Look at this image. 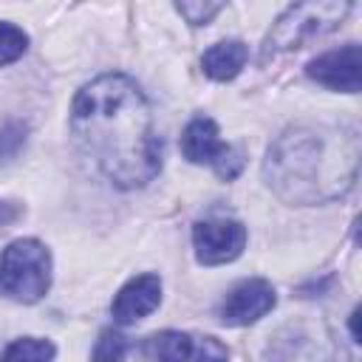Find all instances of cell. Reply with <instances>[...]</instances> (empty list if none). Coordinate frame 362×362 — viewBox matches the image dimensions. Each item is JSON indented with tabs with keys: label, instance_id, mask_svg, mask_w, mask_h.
<instances>
[{
	"label": "cell",
	"instance_id": "obj_8",
	"mask_svg": "<svg viewBox=\"0 0 362 362\" xmlns=\"http://www.w3.org/2000/svg\"><path fill=\"white\" fill-rule=\"evenodd\" d=\"M277 297L269 280L263 277H252L238 283L226 300L221 303V322L223 325H252L260 317H266L274 308Z\"/></svg>",
	"mask_w": 362,
	"mask_h": 362
},
{
	"label": "cell",
	"instance_id": "obj_1",
	"mask_svg": "<svg viewBox=\"0 0 362 362\" xmlns=\"http://www.w3.org/2000/svg\"><path fill=\"white\" fill-rule=\"evenodd\" d=\"M71 130L96 170L119 189L147 187L161 170L150 102L124 74H102L76 93Z\"/></svg>",
	"mask_w": 362,
	"mask_h": 362
},
{
	"label": "cell",
	"instance_id": "obj_4",
	"mask_svg": "<svg viewBox=\"0 0 362 362\" xmlns=\"http://www.w3.org/2000/svg\"><path fill=\"white\" fill-rule=\"evenodd\" d=\"M51 286V255L34 238H20L6 246L0 257V291L20 300L37 303Z\"/></svg>",
	"mask_w": 362,
	"mask_h": 362
},
{
	"label": "cell",
	"instance_id": "obj_12",
	"mask_svg": "<svg viewBox=\"0 0 362 362\" xmlns=\"http://www.w3.org/2000/svg\"><path fill=\"white\" fill-rule=\"evenodd\" d=\"M54 345L40 337H23L6 345L0 354V362H54Z\"/></svg>",
	"mask_w": 362,
	"mask_h": 362
},
{
	"label": "cell",
	"instance_id": "obj_17",
	"mask_svg": "<svg viewBox=\"0 0 362 362\" xmlns=\"http://www.w3.org/2000/svg\"><path fill=\"white\" fill-rule=\"evenodd\" d=\"M192 362H229V351H226V345H221L215 337H201V339L195 342Z\"/></svg>",
	"mask_w": 362,
	"mask_h": 362
},
{
	"label": "cell",
	"instance_id": "obj_6",
	"mask_svg": "<svg viewBox=\"0 0 362 362\" xmlns=\"http://www.w3.org/2000/svg\"><path fill=\"white\" fill-rule=\"evenodd\" d=\"M195 257L204 266H221L240 257L246 246V226L235 218H206L192 226Z\"/></svg>",
	"mask_w": 362,
	"mask_h": 362
},
{
	"label": "cell",
	"instance_id": "obj_2",
	"mask_svg": "<svg viewBox=\"0 0 362 362\" xmlns=\"http://www.w3.org/2000/svg\"><path fill=\"white\" fill-rule=\"evenodd\" d=\"M359 156L356 127L300 122L269 144L263 178L288 204H325L342 198L356 184Z\"/></svg>",
	"mask_w": 362,
	"mask_h": 362
},
{
	"label": "cell",
	"instance_id": "obj_14",
	"mask_svg": "<svg viewBox=\"0 0 362 362\" xmlns=\"http://www.w3.org/2000/svg\"><path fill=\"white\" fill-rule=\"evenodd\" d=\"M28 48V37L23 28L11 25V23H0V65H8L14 59H20Z\"/></svg>",
	"mask_w": 362,
	"mask_h": 362
},
{
	"label": "cell",
	"instance_id": "obj_11",
	"mask_svg": "<svg viewBox=\"0 0 362 362\" xmlns=\"http://www.w3.org/2000/svg\"><path fill=\"white\" fill-rule=\"evenodd\" d=\"M147 354L156 362H192L195 339L181 331H161L147 339Z\"/></svg>",
	"mask_w": 362,
	"mask_h": 362
},
{
	"label": "cell",
	"instance_id": "obj_18",
	"mask_svg": "<svg viewBox=\"0 0 362 362\" xmlns=\"http://www.w3.org/2000/svg\"><path fill=\"white\" fill-rule=\"evenodd\" d=\"M14 215H17V206H11V209H8L6 204H0V221H11Z\"/></svg>",
	"mask_w": 362,
	"mask_h": 362
},
{
	"label": "cell",
	"instance_id": "obj_13",
	"mask_svg": "<svg viewBox=\"0 0 362 362\" xmlns=\"http://www.w3.org/2000/svg\"><path fill=\"white\" fill-rule=\"evenodd\" d=\"M124 356H127V339L119 331L105 328L93 345L90 362H124Z\"/></svg>",
	"mask_w": 362,
	"mask_h": 362
},
{
	"label": "cell",
	"instance_id": "obj_7",
	"mask_svg": "<svg viewBox=\"0 0 362 362\" xmlns=\"http://www.w3.org/2000/svg\"><path fill=\"white\" fill-rule=\"evenodd\" d=\"M305 74L331 88V90H342V93H356L362 88V51L356 42H348L342 48L325 51L322 57L311 59Z\"/></svg>",
	"mask_w": 362,
	"mask_h": 362
},
{
	"label": "cell",
	"instance_id": "obj_15",
	"mask_svg": "<svg viewBox=\"0 0 362 362\" xmlns=\"http://www.w3.org/2000/svg\"><path fill=\"white\" fill-rule=\"evenodd\" d=\"M25 133L28 127L23 122H8L6 127H0V164H8L17 158V153L25 144Z\"/></svg>",
	"mask_w": 362,
	"mask_h": 362
},
{
	"label": "cell",
	"instance_id": "obj_10",
	"mask_svg": "<svg viewBox=\"0 0 362 362\" xmlns=\"http://www.w3.org/2000/svg\"><path fill=\"white\" fill-rule=\"evenodd\" d=\"M246 57H249V51L240 40H226V42L212 45L204 54L201 68H204L206 76H212L218 82H226V79H235L240 74V68L246 65Z\"/></svg>",
	"mask_w": 362,
	"mask_h": 362
},
{
	"label": "cell",
	"instance_id": "obj_16",
	"mask_svg": "<svg viewBox=\"0 0 362 362\" xmlns=\"http://www.w3.org/2000/svg\"><path fill=\"white\" fill-rule=\"evenodd\" d=\"M223 6L221 3H175V11L189 23V25H206Z\"/></svg>",
	"mask_w": 362,
	"mask_h": 362
},
{
	"label": "cell",
	"instance_id": "obj_5",
	"mask_svg": "<svg viewBox=\"0 0 362 362\" xmlns=\"http://www.w3.org/2000/svg\"><path fill=\"white\" fill-rule=\"evenodd\" d=\"M181 153L192 161V164H209L221 178H235L243 167V158H240V150L232 147V144H223L221 141V133H218V124L206 116H198L192 119L184 133H181Z\"/></svg>",
	"mask_w": 362,
	"mask_h": 362
},
{
	"label": "cell",
	"instance_id": "obj_9",
	"mask_svg": "<svg viewBox=\"0 0 362 362\" xmlns=\"http://www.w3.org/2000/svg\"><path fill=\"white\" fill-rule=\"evenodd\" d=\"M161 303V280L158 274H139L133 280H127L119 294L113 297V320L119 325H130L141 317H147L150 311H156Z\"/></svg>",
	"mask_w": 362,
	"mask_h": 362
},
{
	"label": "cell",
	"instance_id": "obj_3",
	"mask_svg": "<svg viewBox=\"0 0 362 362\" xmlns=\"http://www.w3.org/2000/svg\"><path fill=\"white\" fill-rule=\"evenodd\" d=\"M351 11V3H339V0H320V3H297L291 8H286L277 23L272 25L266 45H263V57L280 54V51H294L303 48V42L328 34L331 28H337L345 14Z\"/></svg>",
	"mask_w": 362,
	"mask_h": 362
}]
</instances>
